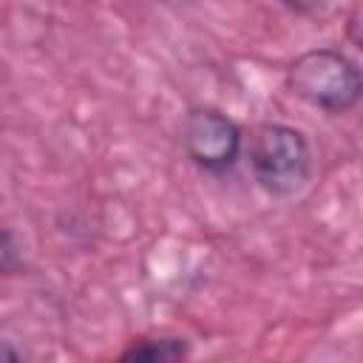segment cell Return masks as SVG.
Masks as SVG:
<instances>
[{"label":"cell","mask_w":363,"mask_h":363,"mask_svg":"<svg viewBox=\"0 0 363 363\" xmlns=\"http://www.w3.org/2000/svg\"><path fill=\"white\" fill-rule=\"evenodd\" d=\"M255 184L272 199L298 196L315 173V153L306 133L286 122H261L244 145Z\"/></svg>","instance_id":"1"},{"label":"cell","mask_w":363,"mask_h":363,"mask_svg":"<svg viewBox=\"0 0 363 363\" xmlns=\"http://www.w3.org/2000/svg\"><path fill=\"white\" fill-rule=\"evenodd\" d=\"M286 88L318 111L349 113L360 102L363 77L349 54L332 45H320L298 54L289 62Z\"/></svg>","instance_id":"2"},{"label":"cell","mask_w":363,"mask_h":363,"mask_svg":"<svg viewBox=\"0 0 363 363\" xmlns=\"http://www.w3.org/2000/svg\"><path fill=\"white\" fill-rule=\"evenodd\" d=\"M182 147L201 173L224 176L244 153V130L224 111L213 105H196L184 113Z\"/></svg>","instance_id":"3"},{"label":"cell","mask_w":363,"mask_h":363,"mask_svg":"<svg viewBox=\"0 0 363 363\" xmlns=\"http://www.w3.org/2000/svg\"><path fill=\"white\" fill-rule=\"evenodd\" d=\"M190 354L187 337L179 335H159V337H139L133 340L119 357L122 360H150V363H164V360H184Z\"/></svg>","instance_id":"4"},{"label":"cell","mask_w":363,"mask_h":363,"mask_svg":"<svg viewBox=\"0 0 363 363\" xmlns=\"http://www.w3.org/2000/svg\"><path fill=\"white\" fill-rule=\"evenodd\" d=\"M17 267V244L11 233L0 230V275H9Z\"/></svg>","instance_id":"5"},{"label":"cell","mask_w":363,"mask_h":363,"mask_svg":"<svg viewBox=\"0 0 363 363\" xmlns=\"http://www.w3.org/2000/svg\"><path fill=\"white\" fill-rule=\"evenodd\" d=\"M278 3L286 6L295 14H303V17H312V14H318V11L326 9V0H278Z\"/></svg>","instance_id":"6"},{"label":"cell","mask_w":363,"mask_h":363,"mask_svg":"<svg viewBox=\"0 0 363 363\" xmlns=\"http://www.w3.org/2000/svg\"><path fill=\"white\" fill-rule=\"evenodd\" d=\"M20 357H23V352L9 346V340H0V360H20Z\"/></svg>","instance_id":"7"}]
</instances>
